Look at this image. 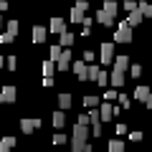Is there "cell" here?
Returning <instances> with one entry per match:
<instances>
[{
    "label": "cell",
    "instance_id": "6da1fadb",
    "mask_svg": "<svg viewBox=\"0 0 152 152\" xmlns=\"http://www.w3.org/2000/svg\"><path fill=\"white\" fill-rule=\"evenodd\" d=\"M86 137H89V129H86V127L74 124V134H71V150H74V152H84V147H86Z\"/></svg>",
    "mask_w": 152,
    "mask_h": 152
},
{
    "label": "cell",
    "instance_id": "7a4b0ae2",
    "mask_svg": "<svg viewBox=\"0 0 152 152\" xmlns=\"http://www.w3.org/2000/svg\"><path fill=\"white\" fill-rule=\"evenodd\" d=\"M129 41H132V28L122 20L117 26V33H114V43H129Z\"/></svg>",
    "mask_w": 152,
    "mask_h": 152
},
{
    "label": "cell",
    "instance_id": "3957f363",
    "mask_svg": "<svg viewBox=\"0 0 152 152\" xmlns=\"http://www.w3.org/2000/svg\"><path fill=\"white\" fill-rule=\"evenodd\" d=\"M20 129L26 132V134H31V132L41 129V119H38V117H26V119L20 122Z\"/></svg>",
    "mask_w": 152,
    "mask_h": 152
},
{
    "label": "cell",
    "instance_id": "277c9868",
    "mask_svg": "<svg viewBox=\"0 0 152 152\" xmlns=\"http://www.w3.org/2000/svg\"><path fill=\"white\" fill-rule=\"evenodd\" d=\"M96 112H99V119H102V122L114 119V104H109V102L99 104V107H96Z\"/></svg>",
    "mask_w": 152,
    "mask_h": 152
},
{
    "label": "cell",
    "instance_id": "5b68a950",
    "mask_svg": "<svg viewBox=\"0 0 152 152\" xmlns=\"http://www.w3.org/2000/svg\"><path fill=\"white\" fill-rule=\"evenodd\" d=\"M15 96H18L15 86H3V89H0V104H10V102H15Z\"/></svg>",
    "mask_w": 152,
    "mask_h": 152
},
{
    "label": "cell",
    "instance_id": "8992f818",
    "mask_svg": "<svg viewBox=\"0 0 152 152\" xmlns=\"http://www.w3.org/2000/svg\"><path fill=\"white\" fill-rule=\"evenodd\" d=\"M99 58H102V64H112L114 61V43H102V51H99Z\"/></svg>",
    "mask_w": 152,
    "mask_h": 152
},
{
    "label": "cell",
    "instance_id": "52a82bcc",
    "mask_svg": "<svg viewBox=\"0 0 152 152\" xmlns=\"http://www.w3.org/2000/svg\"><path fill=\"white\" fill-rule=\"evenodd\" d=\"M134 96L140 102H145V107H152V99H150V86H137L134 89Z\"/></svg>",
    "mask_w": 152,
    "mask_h": 152
},
{
    "label": "cell",
    "instance_id": "ba28073f",
    "mask_svg": "<svg viewBox=\"0 0 152 152\" xmlns=\"http://www.w3.org/2000/svg\"><path fill=\"white\" fill-rule=\"evenodd\" d=\"M46 31H51V33H58V36H61V33H66V23L61 20V18H53V20H51V26L46 28Z\"/></svg>",
    "mask_w": 152,
    "mask_h": 152
},
{
    "label": "cell",
    "instance_id": "9c48e42d",
    "mask_svg": "<svg viewBox=\"0 0 152 152\" xmlns=\"http://www.w3.org/2000/svg\"><path fill=\"white\" fill-rule=\"evenodd\" d=\"M71 66H74V74H76V79H81V81H84V79H86V69H89V66L84 64V61H74Z\"/></svg>",
    "mask_w": 152,
    "mask_h": 152
},
{
    "label": "cell",
    "instance_id": "30bf717a",
    "mask_svg": "<svg viewBox=\"0 0 152 152\" xmlns=\"http://www.w3.org/2000/svg\"><path fill=\"white\" fill-rule=\"evenodd\" d=\"M127 69H129V58H127V56H117V58H114V71L124 74Z\"/></svg>",
    "mask_w": 152,
    "mask_h": 152
},
{
    "label": "cell",
    "instance_id": "8fae6325",
    "mask_svg": "<svg viewBox=\"0 0 152 152\" xmlns=\"http://www.w3.org/2000/svg\"><path fill=\"white\" fill-rule=\"evenodd\" d=\"M53 66H58V71H66V69L71 66V53H69V51H64V53H61V58L56 61Z\"/></svg>",
    "mask_w": 152,
    "mask_h": 152
},
{
    "label": "cell",
    "instance_id": "7c38bea8",
    "mask_svg": "<svg viewBox=\"0 0 152 152\" xmlns=\"http://www.w3.org/2000/svg\"><path fill=\"white\" fill-rule=\"evenodd\" d=\"M46 36H48V31H46V28H41V26L33 28V43H43Z\"/></svg>",
    "mask_w": 152,
    "mask_h": 152
},
{
    "label": "cell",
    "instance_id": "4fadbf2b",
    "mask_svg": "<svg viewBox=\"0 0 152 152\" xmlns=\"http://www.w3.org/2000/svg\"><path fill=\"white\" fill-rule=\"evenodd\" d=\"M15 147V137H3L0 140V152H10Z\"/></svg>",
    "mask_w": 152,
    "mask_h": 152
},
{
    "label": "cell",
    "instance_id": "5bb4252c",
    "mask_svg": "<svg viewBox=\"0 0 152 152\" xmlns=\"http://www.w3.org/2000/svg\"><path fill=\"white\" fill-rule=\"evenodd\" d=\"M102 13H107L109 18H114V15H117V3H114V0H107L104 8H102Z\"/></svg>",
    "mask_w": 152,
    "mask_h": 152
},
{
    "label": "cell",
    "instance_id": "9a60e30c",
    "mask_svg": "<svg viewBox=\"0 0 152 152\" xmlns=\"http://www.w3.org/2000/svg\"><path fill=\"white\" fill-rule=\"evenodd\" d=\"M124 23H127L129 28H132V26H140V23H142V15H140L137 10H132L129 15H127V20H124Z\"/></svg>",
    "mask_w": 152,
    "mask_h": 152
},
{
    "label": "cell",
    "instance_id": "2e32d148",
    "mask_svg": "<svg viewBox=\"0 0 152 152\" xmlns=\"http://www.w3.org/2000/svg\"><path fill=\"white\" fill-rule=\"evenodd\" d=\"M109 81H112V86H122V84H124V74H119V71H112Z\"/></svg>",
    "mask_w": 152,
    "mask_h": 152
},
{
    "label": "cell",
    "instance_id": "e0dca14e",
    "mask_svg": "<svg viewBox=\"0 0 152 152\" xmlns=\"http://www.w3.org/2000/svg\"><path fill=\"white\" fill-rule=\"evenodd\" d=\"M109 152H124V142L122 140H109Z\"/></svg>",
    "mask_w": 152,
    "mask_h": 152
},
{
    "label": "cell",
    "instance_id": "ac0fdd59",
    "mask_svg": "<svg viewBox=\"0 0 152 152\" xmlns=\"http://www.w3.org/2000/svg\"><path fill=\"white\" fill-rule=\"evenodd\" d=\"M71 43H74V33H69V31L61 33V48H69Z\"/></svg>",
    "mask_w": 152,
    "mask_h": 152
},
{
    "label": "cell",
    "instance_id": "d6986e66",
    "mask_svg": "<svg viewBox=\"0 0 152 152\" xmlns=\"http://www.w3.org/2000/svg\"><path fill=\"white\" fill-rule=\"evenodd\" d=\"M48 53H51V64H56V61L61 58V53H64V48H61V46H51Z\"/></svg>",
    "mask_w": 152,
    "mask_h": 152
},
{
    "label": "cell",
    "instance_id": "ffe728a7",
    "mask_svg": "<svg viewBox=\"0 0 152 152\" xmlns=\"http://www.w3.org/2000/svg\"><path fill=\"white\" fill-rule=\"evenodd\" d=\"M96 20H99V23H102V26H114V18H109V15H107V13H102V10H99V13H96Z\"/></svg>",
    "mask_w": 152,
    "mask_h": 152
},
{
    "label": "cell",
    "instance_id": "44dd1931",
    "mask_svg": "<svg viewBox=\"0 0 152 152\" xmlns=\"http://www.w3.org/2000/svg\"><path fill=\"white\" fill-rule=\"evenodd\" d=\"M64 122H66V114H64V112H56V114H53V127H56V129H61Z\"/></svg>",
    "mask_w": 152,
    "mask_h": 152
},
{
    "label": "cell",
    "instance_id": "7402d4cb",
    "mask_svg": "<svg viewBox=\"0 0 152 152\" xmlns=\"http://www.w3.org/2000/svg\"><path fill=\"white\" fill-rule=\"evenodd\" d=\"M53 71H56V66L51 61H43V76L46 79H53Z\"/></svg>",
    "mask_w": 152,
    "mask_h": 152
},
{
    "label": "cell",
    "instance_id": "603a6c76",
    "mask_svg": "<svg viewBox=\"0 0 152 152\" xmlns=\"http://www.w3.org/2000/svg\"><path fill=\"white\" fill-rule=\"evenodd\" d=\"M84 104H86L89 109H96V107H99V96H94V94H89V96H84Z\"/></svg>",
    "mask_w": 152,
    "mask_h": 152
},
{
    "label": "cell",
    "instance_id": "cb8c5ba5",
    "mask_svg": "<svg viewBox=\"0 0 152 152\" xmlns=\"http://www.w3.org/2000/svg\"><path fill=\"white\" fill-rule=\"evenodd\" d=\"M94 81H96L99 86H107V84H109V76H107V71H102V69H99V74H96V79H94Z\"/></svg>",
    "mask_w": 152,
    "mask_h": 152
},
{
    "label": "cell",
    "instance_id": "d4e9b609",
    "mask_svg": "<svg viewBox=\"0 0 152 152\" xmlns=\"http://www.w3.org/2000/svg\"><path fill=\"white\" fill-rule=\"evenodd\" d=\"M58 104H61V109H69L71 107V94H58Z\"/></svg>",
    "mask_w": 152,
    "mask_h": 152
},
{
    "label": "cell",
    "instance_id": "484cf974",
    "mask_svg": "<svg viewBox=\"0 0 152 152\" xmlns=\"http://www.w3.org/2000/svg\"><path fill=\"white\" fill-rule=\"evenodd\" d=\"M18 20H8V33H10V36H18Z\"/></svg>",
    "mask_w": 152,
    "mask_h": 152
},
{
    "label": "cell",
    "instance_id": "4316f807",
    "mask_svg": "<svg viewBox=\"0 0 152 152\" xmlns=\"http://www.w3.org/2000/svg\"><path fill=\"white\" fill-rule=\"evenodd\" d=\"M69 18H71L74 23H81V20H84V13H79V10H74V8H71V15H69Z\"/></svg>",
    "mask_w": 152,
    "mask_h": 152
},
{
    "label": "cell",
    "instance_id": "83f0119b",
    "mask_svg": "<svg viewBox=\"0 0 152 152\" xmlns=\"http://www.w3.org/2000/svg\"><path fill=\"white\" fill-rule=\"evenodd\" d=\"M117 99H119V109H127V107H129V96H127V94H119Z\"/></svg>",
    "mask_w": 152,
    "mask_h": 152
},
{
    "label": "cell",
    "instance_id": "f1b7e54d",
    "mask_svg": "<svg viewBox=\"0 0 152 152\" xmlns=\"http://www.w3.org/2000/svg\"><path fill=\"white\" fill-rule=\"evenodd\" d=\"M13 38H15V36H10L8 31H3V33H0V43H13Z\"/></svg>",
    "mask_w": 152,
    "mask_h": 152
},
{
    "label": "cell",
    "instance_id": "f546056e",
    "mask_svg": "<svg viewBox=\"0 0 152 152\" xmlns=\"http://www.w3.org/2000/svg\"><path fill=\"white\" fill-rule=\"evenodd\" d=\"M76 124H79V127H89V114H79Z\"/></svg>",
    "mask_w": 152,
    "mask_h": 152
},
{
    "label": "cell",
    "instance_id": "4dcf8cb0",
    "mask_svg": "<svg viewBox=\"0 0 152 152\" xmlns=\"http://www.w3.org/2000/svg\"><path fill=\"white\" fill-rule=\"evenodd\" d=\"M86 8H89V3H86V0H79V3H76V5H74V10L84 13V10H86Z\"/></svg>",
    "mask_w": 152,
    "mask_h": 152
},
{
    "label": "cell",
    "instance_id": "1f68e13d",
    "mask_svg": "<svg viewBox=\"0 0 152 152\" xmlns=\"http://www.w3.org/2000/svg\"><path fill=\"white\" fill-rule=\"evenodd\" d=\"M94 58H96V56H94V51H84V64H86V66L91 64Z\"/></svg>",
    "mask_w": 152,
    "mask_h": 152
},
{
    "label": "cell",
    "instance_id": "d6a6232c",
    "mask_svg": "<svg viewBox=\"0 0 152 152\" xmlns=\"http://www.w3.org/2000/svg\"><path fill=\"white\" fill-rule=\"evenodd\" d=\"M5 66H8V69H15V66H18V58H15V56H8V58H5Z\"/></svg>",
    "mask_w": 152,
    "mask_h": 152
},
{
    "label": "cell",
    "instance_id": "836d02e7",
    "mask_svg": "<svg viewBox=\"0 0 152 152\" xmlns=\"http://www.w3.org/2000/svg\"><path fill=\"white\" fill-rule=\"evenodd\" d=\"M64 142H66V134L56 132V134H53V145H64Z\"/></svg>",
    "mask_w": 152,
    "mask_h": 152
},
{
    "label": "cell",
    "instance_id": "e575fe53",
    "mask_svg": "<svg viewBox=\"0 0 152 152\" xmlns=\"http://www.w3.org/2000/svg\"><path fill=\"white\" fill-rule=\"evenodd\" d=\"M117 96H119V94L114 91V89H112V91H107V94H104V99H107L109 104H112V102H114V99H117Z\"/></svg>",
    "mask_w": 152,
    "mask_h": 152
},
{
    "label": "cell",
    "instance_id": "d590c367",
    "mask_svg": "<svg viewBox=\"0 0 152 152\" xmlns=\"http://www.w3.org/2000/svg\"><path fill=\"white\" fill-rule=\"evenodd\" d=\"M129 74H132V76H134V79H137V76H140V74H142V69H140V66H137V64H134V66H129Z\"/></svg>",
    "mask_w": 152,
    "mask_h": 152
},
{
    "label": "cell",
    "instance_id": "8d00e7d4",
    "mask_svg": "<svg viewBox=\"0 0 152 152\" xmlns=\"http://www.w3.org/2000/svg\"><path fill=\"white\" fill-rule=\"evenodd\" d=\"M124 8H127V10H137V3H134V0H127V3H124Z\"/></svg>",
    "mask_w": 152,
    "mask_h": 152
},
{
    "label": "cell",
    "instance_id": "74e56055",
    "mask_svg": "<svg viewBox=\"0 0 152 152\" xmlns=\"http://www.w3.org/2000/svg\"><path fill=\"white\" fill-rule=\"evenodd\" d=\"M129 140H132V142H140V140H142V132H132Z\"/></svg>",
    "mask_w": 152,
    "mask_h": 152
},
{
    "label": "cell",
    "instance_id": "f35d334b",
    "mask_svg": "<svg viewBox=\"0 0 152 152\" xmlns=\"http://www.w3.org/2000/svg\"><path fill=\"white\" fill-rule=\"evenodd\" d=\"M117 134H127V127L124 124H117Z\"/></svg>",
    "mask_w": 152,
    "mask_h": 152
},
{
    "label": "cell",
    "instance_id": "ab89813d",
    "mask_svg": "<svg viewBox=\"0 0 152 152\" xmlns=\"http://www.w3.org/2000/svg\"><path fill=\"white\" fill-rule=\"evenodd\" d=\"M0 69H5V56H0Z\"/></svg>",
    "mask_w": 152,
    "mask_h": 152
},
{
    "label": "cell",
    "instance_id": "60d3db41",
    "mask_svg": "<svg viewBox=\"0 0 152 152\" xmlns=\"http://www.w3.org/2000/svg\"><path fill=\"white\" fill-rule=\"evenodd\" d=\"M84 152H94V150H91V147H89V145H86V147H84Z\"/></svg>",
    "mask_w": 152,
    "mask_h": 152
},
{
    "label": "cell",
    "instance_id": "b9f144b4",
    "mask_svg": "<svg viewBox=\"0 0 152 152\" xmlns=\"http://www.w3.org/2000/svg\"><path fill=\"white\" fill-rule=\"evenodd\" d=\"M0 28H3V18H0Z\"/></svg>",
    "mask_w": 152,
    "mask_h": 152
}]
</instances>
